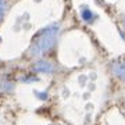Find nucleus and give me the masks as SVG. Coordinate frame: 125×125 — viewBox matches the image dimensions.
Returning a JSON list of instances; mask_svg holds the SVG:
<instances>
[{
	"label": "nucleus",
	"instance_id": "nucleus-1",
	"mask_svg": "<svg viewBox=\"0 0 125 125\" xmlns=\"http://www.w3.org/2000/svg\"><path fill=\"white\" fill-rule=\"evenodd\" d=\"M57 35H58V27L57 25H52V27L45 28L43 31H40L36 38L32 42V46L29 49V53L32 56H42V54L47 53L54 45H56V40H57Z\"/></svg>",
	"mask_w": 125,
	"mask_h": 125
},
{
	"label": "nucleus",
	"instance_id": "nucleus-2",
	"mask_svg": "<svg viewBox=\"0 0 125 125\" xmlns=\"http://www.w3.org/2000/svg\"><path fill=\"white\" fill-rule=\"evenodd\" d=\"M111 70H113V72H114V75H115L118 79L125 82V60L115 61L111 65Z\"/></svg>",
	"mask_w": 125,
	"mask_h": 125
},
{
	"label": "nucleus",
	"instance_id": "nucleus-3",
	"mask_svg": "<svg viewBox=\"0 0 125 125\" xmlns=\"http://www.w3.org/2000/svg\"><path fill=\"white\" fill-rule=\"evenodd\" d=\"M35 70L40 72H52L54 70L53 64H50L49 61H38L35 64Z\"/></svg>",
	"mask_w": 125,
	"mask_h": 125
},
{
	"label": "nucleus",
	"instance_id": "nucleus-4",
	"mask_svg": "<svg viewBox=\"0 0 125 125\" xmlns=\"http://www.w3.org/2000/svg\"><path fill=\"white\" fill-rule=\"evenodd\" d=\"M82 17H83V20H85V21H92V18H93V14L90 13L89 10L83 9V10H82Z\"/></svg>",
	"mask_w": 125,
	"mask_h": 125
},
{
	"label": "nucleus",
	"instance_id": "nucleus-5",
	"mask_svg": "<svg viewBox=\"0 0 125 125\" xmlns=\"http://www.w3.org/2000/svg\"><path fill=\"white\" fill-rule=\"evenodd\" d=\"M3 14H4V3H3V0H0V21L3 18Z\"/></svg>",
	"mask_w": 125,
	"mask_h": 125
}]
</instances>
